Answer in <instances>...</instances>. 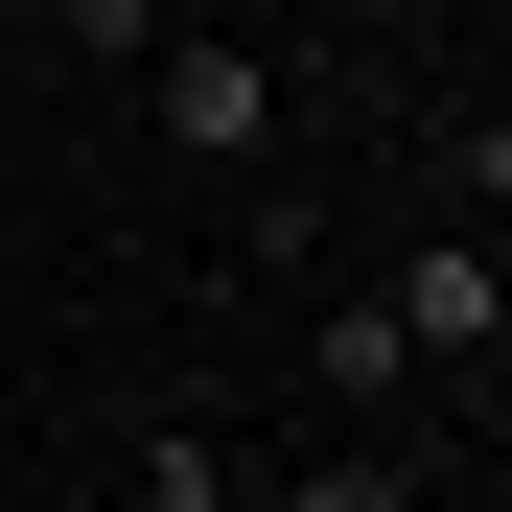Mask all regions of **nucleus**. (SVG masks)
Masks as SVG:
<instances>
[{"label": "nucleus", "instance_id": "nucleus-1", "mask_svg": "<svg viewBox=\"0 0 512 512\" xmlns=\"http://www.w3.org/2000/svg\"><path fill=\"white\" fill-rule=\"evenodd\" d=\"M373 326H396V373H443V396H466V443H489V350H512V256H489V233H419L396 280H373Z\"/></svg>", "mask_w": 512, "mask_h": 512}, {"label": "nucleus", "instance_id": "nucleus-2", "mask_svg": "<svg viewBox=\"0 0 512 512\" xmlns=\"http://www.w3.org/2000/svg\"><path fill=\"white\" fill-rule=\"evenodd\" d=\"M163 140H187V163H256V140H280V70H256L233 24H163Z\"/></svg>", "mask_w": 512, "mask_h": 512}, {"label": "nucleus", "instance_id": "nucleus-3", "mask_svg": "<svg viewBox=\"0 0 512 512\" xmlns=\"http://www.w3.org/2000/svg\"><path fill=\"white\" fill-rule=\"evenodd\" d=\"M443 466H489L466 419H419V443H326L303 489H256V512H419V489H443Z\"/></svg>", "mask_w": 512, "mask_h": 512}, {"label": "nucleus", "instance_id": "nucleus-4", "mask_svg": "<svg viewBox=\"0 0 512 512\" xmlns=\"http://www.w3.org/2000/svg\"><path fill=\"white\" fill-rule=\"evenodd\" d=\"M117 512H256L233 419H140V443H117Z\"/></svg>", "mask_w": 512, "mask_h": 512}, {"label": "nucleus", "instance_id": "nucleus-5", "mask_svg": "<svg viewBox=\"0 0 512 512\" xmlns=\"http://www.w3.org/2000/svg\"><path fill=\"white\" fill-rule=\"evenodd\" d=\"M303 373H326V419H373V443H419V373H396V326H373V303H326V326H303Z\"/></svg>", "mask_w": 512, "mask_h": 512}, {"label": "nucleus", "instance_id": "nucleus-6", "mask_svg": "<svg viewBox=\"0 0 512 512\" xmlns=\"http://www.w3.org/2000/svg\"><path fill=\"white\" fill-rule=\"evenodd\" d=\"M419 512H512V489H489V466H443V489H419Z\"/></svg>", "mask_w": 512, "mask_h": 512}]
</instances>
